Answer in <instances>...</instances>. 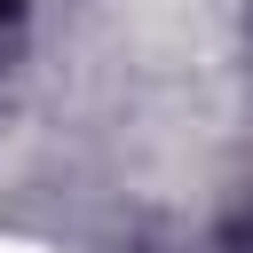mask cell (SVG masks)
<instances>
[{
    "instance_id": "6da1fadb",
    "label": "cell",
    "mask_w": 253,
    "mask_h": 253,
    "mask_svg": "<svg viewBox=\"0 0 253 253\" xmlns=\"http://www.w3.org/2000/svg\"><path fill=\"white\" fill-rule=\"evenodd\" d=\"M0 16H16V0H0Z\"/></svg>"
}]
</instances>
